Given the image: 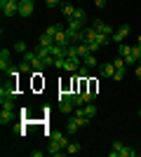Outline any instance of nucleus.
Returning <instances> with one entry per match:
<instances>
[{"label":"nucleus","instance_id":"4","mask_svg":"<svg viewBox=\"0 0 141 157\" xmlns=\"http://www.w3.org/2000/svg\"><path fill=\"white\" fill-rule=\"evenodd\" d=\"M2 103V113H0V124L12 122V101H0Z\"/></svg>","mask_w":141,"mask_h":157},{"label":"nucleus","instance_id":"35","mask_svg":"<svg viewBox=\"0 0 141 157\" xmlns=\"http://www.w3.org/2000/svg\"><path fill=\"white\" fill-rule=\"evenodd\" d=\"M10 2H17V5H19V2H21V0H10Z\"/></svg>","mask_w":141,"mask_h":157},{"label":"nucleus","instance_id":"32","mask_svg":"<svg viewBox=\"0 0 141 157\" xmlns=\"http://www.w3.org/2000/svg\"><path fill=\"white\" fill-rule=\"evenodd\" d=\"M94 5H96V7L101 10V7H106V0H94Z\"/></svg>","mask_w":141,"mask_h":157},{"label":"nucleus","instance_id":"1","mask_svg":"<svg viewBox=\"0 0 141 157\" xmlns=\"http://www.w3.org/2000/svg\"><path fill=\"white\" fill-rule=\"evenodd\" d=\"M17 96H19V94H17V87H14V82H7V85L0 87V101H14Z\"/></svg>","mask_w":141,"mask_h":157},{"label":"nucleus","instance_id":"36","mask_svg":"<svg viewBox=\"0 0 141 157\" xmlns=\"http://www.w3.org/2000/svg\"><path fill=\"white\" fill-rule=\"evenodd\" d=\"M136 42H139V45H141V35H139V40H136Z\"/></svg>","mask_w":141,"mask_h":157},{"label":"nucleus","instance_id":"27","mask_svg":"<svg viewBox=\"0 0 141 157\" xmlns=\"http://www.w3.org/2000/svg\"><path fill=\"white\" fill-rule=\"evenodd\" d=\"M87 75H89V68L82 63L80 68H78V78H80V80H87Z\"/></svg>","mask_w":141,"mask_h":157},{"label":"nucleus","instance_id":"2","mask_svg":"<svg viewBox=\"0 0 141 157\" xmlns=\"http://www.w3.org/2000/svg\"><path fill=\"white\" fill-rule=\"evenodd\" d=\"M129 31H132V26H129V24H122V26L118 28L113 35H111V40H113V42H118V45H122V42H125V38L129 35Z\"/></svg>","mask_w":141,"mask_h":157},{"label":"nucleus","instance_id":"13","mask_svg":"<svg viewBox=\"0 0 141 157\" xmlns=\"http://www.w3.org/2000/svg\"><path fill=\"white\" fill-rule=\"evenodd\" d=\"M38 45H40V47H52L54 45V35H49V33H42V35H40V40H38Z\"/></svg>","mask_w":141,"mask_h":157},{"label":"nucleus","instance_id":"29","mask_svg":"<svg viewBox=\"0 0 141 157\" xmlns=\"http://www.w3.org/2000/svg\"><path fill=\"white\" fill-rule=\"evenodd\" d=\"M113 66H115V68H127V63H125V59H122V56H118V59L113 61Z\"/></svg>","mask_w":141,"mask_h":157},{"label":"nucleus","instance_id":"20","mask_svg":"<svg viewBox=\"0 0 141 157\" xmlns=\"http://www.w3.org/2000/svg\"><path fill=\"white\" fill-rule=\"evenodd\" d=\"M19 71L26 75V73H33V66H31V61H26V59H21V63H19Z\"/></svg>","mask_w":141,"mask_h":157},{"label":"nucleus","instance_id":"12","mask_svg":"<svg viewBox=\"0 0 141 157\" xmlns=\"http://www.w3.org/2000/svg\"><path fill=\"white\" fill-rule=\"evenodd\" d=\"M78 129H80V122H78V117H68V124H66V131L68 134H78Z\"/></svg>","mask_w":141,"mask_h":157},{"label":"nucleus","instance_id":"33","mask_svg":"<svg viewBox=\"0 0 141 157\" xmlns=\"http://www.w3.org/2000/svg\"><path fill=\"white\" fill-rule=\"evenodd\" d=\"M31 157H42V150H31Z\"/></svg>","mask_w":141,"mask_h":157},{"label":"nucleus","instance_id":"38","mask_svg":"<svg viewBox=\"0 0 141 157\" xmlns=\"http://www.w3.org/2000/svg\"><path fill=\"white\" fill-rule=\"evenodd\" d=\"M139 66H141V59H139Z\"/></svg>","mask_w":141,"mask_h":157},{"label":"nucleus","instance_id":"19","mask_svg":"<svg viewBox=\"0 0 141 157\" xmlns=\"http://www.w3.org/2000/svg\"><path fill=\"white\" fill-rule=\"evenodd\" d=\"M94 42H96V45H99V47H106L108 42H111V35H104V33H99V35H96V40H94Z\"/></svg>","mask_w":141,"mask_h":157},{"label":"nucleus","instance_id":"25","mask_svg":"<svg viewBox=\"0 0 141 157\" xmlns=\"http://www.w3.org/2000/svg\"><path fill=\"white\" fill-rule=\"evenodd\" d=\"M14 52H17V54H26L28 52V49H26V42H21V40H19V42H14Z\"/></svg>","mask_w":141,"mask_h":157},{"label":"nucleus","instance_id":"5","mask_svg":"<svg viewBox=\"0 0 141 157\" xmlns=\"http://www.w3.org/2000/svg\"><path fill=\"white\" fill-rule=\"evenodd\" d=\"M80 56H66V61H64V71H68V73H78V68H80Z\"/></svg>","mask_w":141,"mask_h":157},{"label":"nucleus","instance_id":"26","mask_svg":"<svg viewBox=\"0 0 141 157\" xmlns=\"http://www.w3.org/2000/svg\"><path fill=\"white\" fill-rule=\"evenodd\" d=\"M125 73H127V68H115V73H113V80H115V82H120V80L125 78Z\"/></svg>","mask_w":141,"mask_h":157},{"label":"nucleus","instance_id":"9","mask_svg":"<svg viewBox=\"0 0 141 157\" xmlns=\"http://www.w3.org/2000/svg\"><path fill=\"white\" fill-rule=\"evenodd\" d=\"M92 28H94V31H96V33H104V35H113V28H111V26H108V24H104V21H94V24H92Z\"/></svg>","mask_w":141,"mask_h":157},{"label":"nucleus","instance_id":"15","mask_svg":"<svg viewBox=\"0 0 141 157\" xmlns=\"http://www.w3.org/2000/svg\"><path fill=\"white\" fill-rule=\"evenodd\" d=\"M61 113H75V108H78V105L73 103V98H71V101H61Z\"/></svg>","mask_w":141,"mask_h":157},{"label":"nucleus","instance_id":"22","mask_svg":"<svg viewBox=\"0 0 141 157\" xmlns=\"http://www.w3.org/2000/svg\"><path fill=\"white\" fill-rule=\"evenodd\" d=\"M118 52H120V56H122V59H127L129 54H132V45H125V42H122V45H120V49H118Z\"/></svg>","mask_w":141,"mask_h":157},{"label":"nucleus","instance_id":"24","mask_svg":"<svg viewBox=\"0 0 141 157\" xmlns=\"http://www.w3.org/2000/svg\"><path fill=\"white\" fill-rule=\"evenodd\" d=\"M134 155H136V150H134V148H129V145H125V148L120 150V157H134Z\"/></svg>","mask_w":141,"mask_h":157},{"label":"nucleus","instance_id":"6","mask_svg":"<svg viewBox=\"0 0 141 157\" xmlns=\"http://www.w3.org/2000/svg\"><path fill=\"white\" fill-rule=\"evenodd\" d=\"M0 7H2L5 17H17V14H19V5H17V2H10V0H0Z\"/></svg>","mask_w":141,"mask_h":157},{"label":"nucleus","instance_id":"21","mask_svg":"<svg viewBox=\"0 0 141 157\" xmlns=\"http://www.w3.org/2000/svg\"><path fill=\"white\" fill-rule=\"evenodd\" d=\"M122 148H125V143H122V141H115V143H113V150H111V157H120Z\"/></svg>","mask_w":141,"mask_h":157},{"label":"nucleus","instance_id":"34","mask_svg":"<svg viewBox=\"0 0 141 157\" xmlns=\"http://www.w3.org/2000/svg\"><path fill=\"white\" fill-rule=\"evenodd\" d=\"M134 73H136V80H141V66H136V68H134Z\"/></svg>","mask_w":141,"mask_h":157},{"label":"nucleus","instance_id":"16","mask_svg":"<svg viewBox=\"0 0 141 157\" xmlns=\"http://www.w3.org/2000/svg\"><path fill=\"white\" fill-rule=\"evenodd\" d=\"M82 63L87 66V68H94V66H99V61H96V54H92V52H89L87 56L82 59Z\"/></svg>","mask_w":141,"mask_h":157},{"label":"nucleus","instance_id":"37","mask_svg":"<svg viewBox=\"0 0 141 157\" xmlns=\"http://www.w3.org/2000/svg\"><path fill=\"white\" fill-rule=\"evenodd\" d=\"M139 117H141V110H139Z\"/></svg>","mask_w":141,"mask_h":157},{"label":"nucleus","instance_id":"28","mask_svg":"<svg viewBox=\"0 0 141 157\" xmlns=\"http://www.w3.org/2000/svg\"><path fill=\"white\" fill-rule=\"evenodd\" d=\"M132 56H134V59H136V61H139V59H141V45H139V42H136V45H134V47H132Z\"/></svg>","mask_w":141,"mask_h":157},{"label":"nucleus","instance_id":"23","mask_svg":"<svg viewBox=\"0 0 141 157\" xmlns=\"http://www.w3.org/2000/svg\"><path fill=\"white\" fill-rule=\"evenodd\" d=\"M66 152H68V155H75V152H80V143H75V141H71V143L66 145Z\"/></svg>","mask_w":141,"mask_h":157},{"label":"nucleus","instance_id":"31","mask_svg":"<svg viewBox=\"0 0 141 157\" xmlns=\"http://www.w3.org/2000/svg\"><path fill=\"white\" fill-rule=\"evenodd\" d=\"M64 61L66 59H54V66H57V68H64Z\"/></svg>","mask_w":141,"mask_h":157},{"label":"nucleus","instance_id":"3","mask_svg":"<svg viewBox=\"0 0 141 157\" xmlns=\"http://www.w3.org/2000/svg\"><path fill=\"white\" fill-rule=\"evenodd\" d=\"M12 68V52L10 49H0V71L7 73Z\"/></svg>","mask_w":141,"mask_h":157},{"label":"nucleus","instance_id":"14","mask_svg":"<svg viewBox=\"0 0 141 157\" xmlns=\"http://www.w3.org/2000/svg\"><path fill=\"white\" fill-rule=\"evenodd\" d=\"M113 73H115L113 61H111V63H104V66H101V75H104V78H113Z\"/></svg>","mask_w":141,"mask_h":157},{"label":"nucleus","instance_id":"30","mask_svg":"<svg viewBox=\"0 0 141 157\" xmlns=\"http://www.w3.org/2000/svg\"><path fill=\"white\" fill-rule=\"evenodd\" d=\"M45 2H47V7H57L61 0H45Z\"/></svg>","mask_w":141,"mask_h":157},{"label":"nucleus","instance_id":"17","mask_svg":"<svg viewBox=\"0 0 141 157\" xmlns=\"http://www.w3.org/2000/svg\"><path fill=\"white\" fill-rule=\"evenodd\" d=\"M61 12H64V17H66V19H71V17L75 14V7L71 5V2H64V5H61Z\"/></svg>","mask_w":141,"mask_h":157},{"label":"nucleus","instance_id":"7","mask_svg":"<svg viewBox=\"0 0 141 157\" xmlns=\"http://www.w3.org/2000/svg\"><path fill=\"white\" fill-rule=\"evenodd\" d=\"M33 14V0H21L19 2V17H31Z\"/></svg>","mask_w":141,"mask_h":157},{"label":"nucleus","instance_id":"8","mask_svg":"<svg viewBox=\"0 0 141 157\" xmlns=\"http://www.w3.org/2000/svg\"><path fill=\"white\" fill-rule=\"evenodd\" d=\"M47 152H49V155H54V157H59L61 152H66V148H64L59 141H52V138H49V148H47Z\"/></svg>","mask_w":141,"mask_h":157},{"label":"nucleus","instance_id":"11","mask_svg":"<svg viewBox=\"0 0 141 157\" xmlns=\"http://www.w3.org/2000/svg\"><path fill=\"white\" fill-rule=\"evenodd\" d=\"M54 42L57 45H64V47H68L71 45V38H68V33H66V28H61L57 35H54Z\"/></svg>","mask_w":141,"mask_h":157},{"label":"nucleus","instance_id":"18","mask_svg":"<svg viewBox=\"0 0 141 157\" xmlns=\"http://www.w3.org/2000/svg\"><path fill=\"white\" fill-rule=\"evenodd\" d=\"M49 138H52V141H59V143L64 145V148H66V145H68L66 136H64V134H61V131H52V134H49Z\"/></svg>","mask_w":141,"mask_h":157},{"label":"nucleus","instance_id":"10","mask_svg":"<svg viewBox=\"0 0 141 157\" xmlns=\"http://www.w3.org/2000/svg\"><path fill=\"white\" fill-rule=\"evenodd\" d=\"M96 35H99V33L94 31L92 26H85V28H82V42H87V45H89V42L96 40Z\"/></svg>","mask_w":141,"mask_h":157}]
</instances>
